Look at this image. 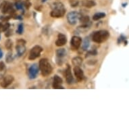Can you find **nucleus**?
I'll return each instance as SVG.
<instances>
[{"mask_svg":"<svg viewBox=\"0 0 129 129\" xmlns=\"http://www.w3.org/2000/svg\"><path fill=\"white\" fill-rule=\"evenodd\" d=\"M51 10L50 15L52 18H59L64 16L66 14V8H64V6L61 2H55L53 3L51 5Z\"/></svg>","mask_w":129,"mask_h":129,"instance_id":"1","label":"nucleus"},{"mask_svg":"<svg viewBox=\"0 0 129 129\" xmlns=\"http://www.w3.org/2000/svg\"><path fill=\"white\" fill-rule=\"evenodd\" d=\"M110 36V32L106 30H100L95 32L92 36V40L96 43H102L106 42Z\"/></svg>","mask_w":129,"mask_h":129,"instance_id":"2","label":"nucleus"},{"mask_svg":"<svg viewBox=\"0 0 129 129\" xmlns=\"http://www.w3.org/2000/svg\"><path fill=\"white\" fill-rule=\"evenodd\" d=\"M39 68L43 76H47L52 73L53 68L49 61L46 58H43L39 61Z\"/></svg>","mask_w":129,"mask_h":129,"instance_id":"3","label":"nucleus"},{"mask_svg":"<svg viewBox=\"0 0 129 129\" xmlns=\"http://www.w3.org/2000/svg\"><path fill=\"white\" fill-rule=\"evenodd\" d=\"M43 51V49L39 45H35L33 47L30 51L29 56H28L29 60H35L39 57H40Z\"/></svg>","mask_w":129,"mask_h":129,"instance_id":"4","label":"nucleus"},{"mask_svg":"<svg viewBox=\"0 0 129 129\" xmlns=\"http://www.w3.org/2000/svg\"><path fill=\"white\" fill-rule=\"evenodd\" d=\"M26 42L25 40L23 39H20L16 41V50L17 52L18 56H22L24 54L26 51Z\"/></svg>","mask_w":129,"mask_h":129,"instance_id":"5","label":"nucleus"},{"mask_svg":"<svg viewBox=\"0 0 129 129\" xmlns=\"http://www.w3.org/2000/svg\"><path fill=\"white\" fill-rule=\"evenodd\" d=\"M80 16V13H78L76 11H72L69 12L66 16L68 24L70 25H75L78 22Z\"/></svg>","mask_w":129,"mask_h":129,"instance_id":"6","label":"nucleus"},{"mask_svg":"<svg viewBox=\"0 0 129 129\" xmlns=\"http://www.w3.org/2000/svg\"><path fill=\"white\" fill-rule=\"evenodd\" d=\"M0 9L3 14H10L11 15L15 13V10L12 4L8 2H4L0 6Z\"/></svg>","mask_w":129,"mask_h":129,"instance_id":"7","label":"nucleus"},{"mask_svg":"<svg viewBox=\"0 0 129 129\" xmlns=\"http://www.w3.org/2000/svg\"><path fill=\"white\" fill-rule=\"evenodd\" d=\"M39 72V68L37 63H34L30 66L28 70V78L31 80L35 79L37 77Z\"/></svg>","mask_w":129,"mask_h":129,"instance_id":"8","label":"nucleus"},{"mask_svg":"<svg viewBox=\"0 0 129 129\" xmlns=\"http://www.w3.org/2000/svg\"><path fill=\"white\" fill-rule=\"evenodd\" d=\"M56 63L59 66L63 64V58L66 55V50L63 48H60L56 50Z\"/></svg>","mask_w":129,"mask_h":129,"instance_id":"9","label":"nucleus"},{"mask_svg":"<svg viewBox=\"0 0 129 129\" xmlns=\"http://www.w3.org/2000/svg\"><path fill=\"white\" fill-rule=\"evenodd\" d=\"M14 78L12 75H7L0 79V85L3 88H7L14 82Z\"/></svg>","mask_w":129,"mask_h":129,"instance_id":"10","label":"nucleus"},{"mask_svg":"<svg viewBox=\"0 0 129 129\" xmlns=\"http://www.w3.org/2000/svg\"><path fill=\"white\" fill-rule=\"evenodd\" d=\"M82 44V39L78 36H73L70 41V46L74 50L79 49Z\"/></svg>","mask_w":129,"mask_h":129,"instance_id":"11","label":"nucleus"},{"mask_svg":"<svg viewBox=\"0 0 129 129\" xmlns=\"http://www.w3.org/2000/svg\"><path fill=\"white\" fill-rule=\"evenodd\" d=\"M74 76L76 77V80L78 82H82L84 78H85V75L83 70L80 68V66H74Z\"/></svg>","mask_w":129,"mask_h":129,"instance_id":"12","label":"nucleus"},{"mask_svg":"<svg viewBox=\"0 0 129 129\" xmlns=\"http://www.w3.org/2000/svg\"><path fill=\"white\" fill-rule=\"evenodd\" d=\"M63 83V80L61 79V78H60L59 76L57 75H55L54 77H53V83H52V87H53V89H64V87H63L61 86V84Z\"/></svg>","mask_w":129,"mask_h":129,"instance_id":"13","label":"nucleus"},{"mask_svg":"<svg viewBox=\"0 0 129 129\" xmlns=\"http://www.w3.org/2000/svg\"><path fill=\"white\" fill-rule=\"evenodd\" d=\"M64 75H65L66 82L68 85L72 84L73 81H74V77L72 76V72H71V68H70V65H67V68L65 70Z\"/></svg>","mask_w":129,"mask_h":129,"instance_id":"14","label":"nucleus"},{"mask_svg":"<svg viewBox=\"0 0 129 129\" xmlns=\"http://www.w3.org/2000/svg\"><path fill=\"white\" fill-rule=\"evenodd\" d=\"M67 43V37L64 34L59 33L57 35V39L55 41V45L57 47L63 46Z\"/></svg>","mask_w":129,"mask_h":129,"instance_id":"15","label":"nucleus"},{"mask_svg":"<svg viewBox=\"0 0 129 129\" xmlns=\"http://www.w3.org/2000/svg\"><path fill=\"white\" fill-rule=\"evenodd\" d=\"M82 5L85 8H91L96 6V3L93 0H84L82 2Z\"/></svg>","mask_w":129,"mask_h":129,"instance_id":"16","label":"nucleus"},{"mask_svg":"<svg viewBox=\"0 0 129 129\" xmlns=\"http://www.w3.org/2000/svg\"><path fill=\"white\" fill-rule=\"evenodd\" d=\"M72 63L74 66H80L83 63V58L80 56L74 57L72 59Z\"/></svg>","mask_w":129,"mask_h":129,"instance_id":"17","label":"nucleus"},{"mask_svg":"<svg viewBox=\"0 0 129 129\" xmlns=\"http://www.w3.org/2000/svg\"><path fill=\"white\" fill-rule=\"evenodd\" d=\"M106 13L104 12H98L95 13V14L93 15V20L94 21H98L99 20L102 19V18H104L106 17Z\"/></svg>","mask_w":129,"mask_h":129,"instance_id":"18","label":"nucleus"},{"mask_svg":"<svg viewBox=\"0 0 129 129\" xmlns=\"http://www.w3.org/2000/svg\"><path fill=\"white\" fill-rule=\"evenodd\" d=\"M91 26V23L90 22H87V23L85 24H83V25L80 26H78V30H80V32H85L86 30H88L90 28Z\"/></svg>","mask_w":129,"mask_h":129,"instance_id":"19","label":"nucleus"},{"mask_svg":"<svg viewBox=\"0 0 129 129\" xmlns=\"http://www.w3.org/2000/svg\"><path fill=\"white\" fill-rule=\"evenodd\" d=\"M89 46H90V40H89L88 37H86L83 40V44H82V48H83V50L86 51V50L89 49Z\"/></svg>","mask_w":129,"mask_h":129,"instance_id":"20","label":"nucleus"},{"mask_svg":"<svg viewBox=\"0 0 129 129\" xmlns=\"http://www.w3.org/2000/svg\"><path fill=\"white\" fill-rule=\"evenodd\" d=\"M80 20V22L81 23L83 24H85L87 23V22H89V20H90V18H89V16H81L80 15V18H79V20Z\"/></svg>","mask_w":129,"mask_h":129,"instance_id":"21","label":"nucleus"},{"mask_svg":"<svg viewBox=\"0 0 129 129\" xmlns=\"http://www.w3.org/2000/svg\"><path fill=\"white\" fill-rule=\"evenodd\" d=\"M6 60L7 63H11L12 62L13 60H14V55L12 54V52H9L8 53V54L6 55Z\"/></svg>","mask_w":129,"mask_h":129,"instance_id":"22","label":"nucleus"},{"mask_svg":"<svg viewBox=\"0 0 129 129\" xmlns=\"http://www.w3.org/2000/svg\"><path fill=\"white\" fill-rule=\"evenodd\" d=\"M98 54V51L97 49H91L89 51H87V54H86V57H89V56H95Z\"/></svg>","mask_w":129,"mask_h":129,"instance_id":"23","label":"nucleus"},{"mask_svg":"<svg viewBox=\"0 0 129 129\" xmlns=\"http://www.w3.org/2000/svg\"><path fill=\"white\" fill-rule=\"evenodd\" d=\"M5 46H6L7 49L10 50V49L12 48V46H13L12 41L11 40V39H8V40L6 41V43H5Z\"/></svg>","mask_w":129,"mask_h":129,"instance_id":"24","label":"nucleus"},{"mask_svg":"<svg viewBox=\"0 0 129 129\" xmlns=\"http://www.w3.org/2000/svg\"><path fill=\"white\" fill-rule=\"evenodd\" d=\"M24 32V24L23 23H20L18 26V29L16 30V33L18 35H22Z\"/></svg>","mask_w":129,"mask_h":129,"instance_id":"25","label":"nucleus"},{"mask_svg":"<svg viewBox=\"0 0 129 129\" xmlns=\"http://www.w3.org/2000/svg\"><path fill=\"white\" fill-rule=\"evenodd\" d=\"M70 4L72 8H76L79 4V2L78 0H70Z\"/></svg>","mask_w":129,"mask_h":129,"instance_id":"26","label":"nucleus"},{"mask_svg":"<svg viewBox=\"0 0 129 129\" xmlns=\"http://www.w3.org/2000/svg\"><path fill=\"white\" fill-rule=\"evenodd\" d=\"M15 6L18 10H23V4H22V3L20 2H17L15 3Z\"/></svg>","mask_w":129,"mask_h":129,"instance_id":"27","label":"nucleus"},{"mask_svg":"<svg viewBox=\"0 0 129 129\" xmlns=\"http://www.w3.org/2000/svg\"><path fill=\"white\" fill-rule=\"evenodd\" d=\"M10 27V24L9 23V22H6L4 24H3L2 30V31H3V32L6 31L7 30L9 29V28Z\"/></svg>","mask_w":129,"mask_h":129,"instance_id":"28","label":"nucleus"},{"mask_svg":"<svg viewBox=\"0 0 129 129\" xmlns=\"http://www.w3.org/2000/svg\"><path fill=\"white\" fill-rule=\"evenodd\" d=\"M125 40H126V37L124 35H121L118 38V41H117V43H118V44H120L122 42H124Z\"/></svg>","mask_w":129,"mask_h":129,"instance_id":"29","label":"nucleus"},{"mask_svg":"<svg viewBox=\"0 0 129 129\" xmlns=\"http://www.w3.org/2000/svg\"><path fill=\"white\" fill-rule=\"evenodd\" d=\"M12 35V30H7L6 33V34H5V36L7 37H9L10 36H11Z\"/></svg>","mask_w":129,"mask_h":129,"instance_id":"30","label":"nucleus"},{"mask_svg":"<svg viewBox=\"0 0 129 129\" xmlns=\"http://www.w3.org/2000/svg\"><path fill=\"white\" fill-rule=\"evenodd\" d=\"M5 68H6V65H5L4 62L1 61L0 62V71H3L5 69Z\"/></svg>","mask_w":129,"mask_h":129,"instance_id":"31","label":"nucleus"},{"mask_svg":"<svg viewBox=\"0 0 129 129\" xmlns=\"http://www.w3.org/2000/svg\"><path fill=\"white\" fill-rule=\"evenodd\" d=\"M3 57V52L2 51V49H0V59Z\"/></svg>","mask_w":129,"mask_h":129,"instance_id":"32","label":"nucleus"},{"mask_svg":"<svg viewBox=\"0 0 129 129\" xmlns=\"http://www.w3.org/2000/svg\"><path fill=\"white\" fill-rule=\"evenodd\" d=\"M2 26H3L2 24L0 22V32L2 31Z\"/></svg>","mask_w":129,"mask_h":129,"instance_id":"33","label":"nucleus"},{"mask_svg":"<svg viewBox=\"0 0 129 129\" xmlns=\"http://www.w3.org/2000/svg\"><path fill=\"white\" fill-rule=\"evenodd\" d=\"M126 4H123V5H122V6H123L122 7H124H124H126Z\"/></svg>","mask_w":129,"mask_h":129,"instance_id":"34","label":"nucleus"},{"mask_svg":"<svg viewBox=\"0 0 129 129\" xmlns=\"http://www.w3.org/2000/svg\"><path fill=\"white\" fill-rule=\"evenodd\" d=\"M43 2H46V0H42Z\"/></svg>","mask_w":129,"mask_h":129,"instance_id":"35","label":"nucleus"},{"mask_svg":"<svg viewBox=\"0 0 129 129\" xmlns=\"http://www.w3.org/2000/svg\"><path fill=\"white\" fill-rule=\"evenodd\" d=\"M0 38H1V37H0Z\"/></svg>","mask_w":129,"mask_h":129,"instance_id":"36","label":"nucleus"}]
</instances>
